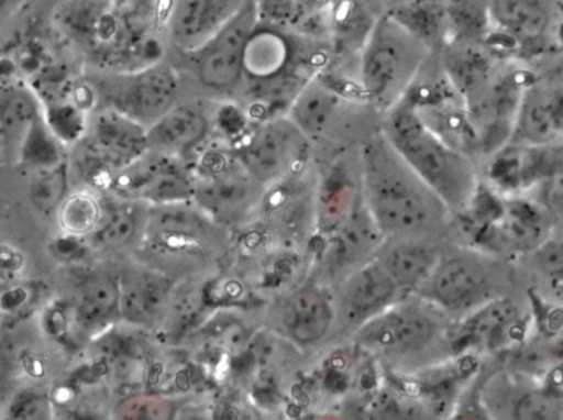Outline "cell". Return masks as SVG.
<instances>
[{
  "mask_svg": "<svg viewBox=\"0 0 563 420\" xmlns=\"http://www.w3.org/2000/svg\"><path fill=\"white\" fill-rule=\"evenodd\" d=\"M357 187L384 240H439L452 217L383 131L361 145Z\"/></svg>",
  "mask_w": 563,
  "mask_h": 420,
  "instance_id": "1",
  "label": "cell"
},
{
  "mask_svg": "<svg viewBox=\"0 0 563 420\" xmlns=\"http://www.w3.org/2000/svg\"><path fill=\"white\" fill-rule=\"evenodd\" d=\"M452 320L420 296H407L364 323L351 339L387 372L413 376L440 363Z\"/></svg>",
  "mask_w": 563,
  "mask_h": 420,
  "instance_id": "2",
  "label": "cell"
},
{
  "mask_svg": "<svg viewBox=\"0 0 563 420\" xmlns=\"http://www.w3.org/2000/svg\"><path fill=\"white\" fill-rule=\"evenodd\" d=\"M384 114L380 131L452 217L468 210L482 187L472 157L430 129L407 99Z\"/></svg>",
  "mask_w": 563,
  "mask_h": 420,
  "instance_id": "3",
  "label": "cell"
},
{
  "mask_svg": "<svg viewBox=\"0 0 563 420\" xmlns=\"http://www.w3.org/2000/svg\"><path fill=\"white\" fill-rule=\"evenodd\" d=\"M432 46L393 13L379 16L361 45L360 95L377 111L402 101L426 66Z\"/></svg>",
  "mask_w": 563,
  "mask_h": 420,
  "instance_id": "4",
  "label": "cell"
},
{
  "mask_svg": "<svg viewBox=\"0 0 563 420\" xmlns=\"http://www.w3.org/2000/svg\"><path fill=\"white\" fill-rule=\"evenodd\" d=\"M191 168V201L220 226H241L263 210L267 188L251 177L233 147L203 148Z\"/></svg>",
  "mask_w": 563,
  "mask_h": 420,
  "instance_id": "5",
  "label": "cell"
},
{
  "mask_svg": "<svg viewBox=\"0 0 563 420\" xmlns=\"http://www.w3.org/2000/svg\"><path fill=\"white\" fill-rule=\"evenodd\" d=\"M180 75L165 62L106 73L89 81L95 108H108L151 128L180 101Z\"/></svg>",
  "mask_w": 563,
  "mask_h": 420,
  "instance_id": "6",
  "label": "cell"
},
{
  "mask_svg": "<svg viewBox=\"0 0 563 420\" xmlns=\"http://www.w3.org/2000/svg\"><path fill=\"white\" fill-rule=\"evenodd\" d=\"M498 280L492 261L479 251H443L417 296L429 300L450 320L463 322L501 297Z\"/></svg>",
  "mask_w": 563,
  "mask_h": 420,
  "instance_id": "7",
  "label": "cell"
},
{
  "mask_svg": "<svg viewBox=\"0 0 563 420\" xmlns=\"http://www.w3.org/2000/svg\"><path fill=\"white\" fill-rule=\"evenodd\" d=\"M234 154L251 177L271 188L300 174L308 161L310 139L287 115H271L241 135Z\"/></svg>",
  "mask_w": 563,
  "mask_h": 420,
  "instance_id": "8",
  "label": "cell"
},
{
  "mask_svg": "<svg viewBox=\"0 0 563 420\" xmlns=\"http://www.w3.org/2000/svg\"><path fill=\"white\" fill-rule=\"evenodd\" d=\"M223 230L191 200L157 205L151 207L139 250L158 259L187 256L190 261H207L211 253H217Z\"/></svg>",
  "mask_w": 563,
  "mask_h": 420,
  "instance_id": "9",
  "label": "cell"
},
{
  "mask_svg": "<svg viewBox=\"0 0 563 420\" xmlns=\"http://www.w3.org/2000/svg\"><path fill=\"white\" fill-rule=\"evenodd\" d=\"M257 25L256 3L247 0L246 5L208 42L187 53L191 71L201 88L214 95H234L243 88L246 49Z\"/></svg>",
  "mask_w": 563,
  "mask_h": 420,
  "instance_id": "10",
  "label": "cell"
},
{
  "mask_svg": "<svg viewBox=\"0 0 563 420\" xmlns=\"http://www.w3.org/2000/svg\"><path fill=\"white\" fill-rule=\"evenodd\" d=\"M148 151L147 128L108 108H95L85 134L86 174L108 188L115 172Z\"/></svg>",
  "mask_w": 563,
  "mask_h": 420,
  "instance_id": "11",
  "label": "cell"
},
{
  "mask_svg": "<svg viewBox=\"0 0 563 420\" xmlns=\"http://www.w3.org/2000/svg\"><path fill=\"white\" fill-rule=\"evenodd\" d=\"M106 190L111 197L157 205L190 201L194 195V168L187 161L147 151L115 172Z\"/></svg>",
  "mask_w": 563,
  "mask_h": 420,
  "instance_id": "12",
  "label": "cell"
},
{
  "mask_svg": "<svg viewBox=\"0 0 563 420\" xmlns=\"http://www.w3.org/2000/svg\"><path fill=\"white\" fill-rule=\"evenodd\" d=\"M276 330L301 350L321 345L336 325L333 292L321 279H307L282 296L274 310Z\"/></svg>",
  "mask_w": 563,
  "mask_h": 420,
  "instance_id": "13",
  "label": "cell"
},
{
  "mask_svg": "<svg viewBox=\"0 0 563 420\" xmlns=\"http://www.w3.org/2000/svg\"><path fill=\"white\" fill-rule=\"evenodd\" d=\"M331 292L336 312L334 329L340 327L351 336L364 323L406 297L390 279L389 274L374 259L336 280Z\"/></svg>",
  "mask_w": 563,
  "mask_h": 420,
  "instance_id": "14",
  "label": "cell"
},
{
  "mask_svg": "<svg viewBox=\"0 0 563 420\" xmlns=\"http://www.w3.org/2000/svg\"><path fill=\"white\" fill-rule=\"evenodd\" d=\"M121 320L141 329L164 323L177 294V277L161 267L137 263L119 273Z\"/></svg>",
  "mask_w": 563,
  "mask_h": 420,
  "instance_id": "15",
  "label": "cell"
},
{
  "mask_svg": "<svg viewBox=\"0 0 563 420\" xmlns=\"http://www.w3.org/2000/svg\"><path fill=\"white\" fill-rule=\"evenodd\" d=\"M214 128L210 108L200 99H180L147 129L148 151L187 161L207 147Z\"/></svg>",
  "mask_w": 563,
  "mask_h": 420,
  "instance_id": "16",
  "label": "cell"
},
{
  "mask_svg": "<svg viewBox=\"0 0 563 420\" xmlns=\"http://www.w3.org/2000/svg\"><path fill=\"white\" fill-rule=\"evenodd\" d=\"M383 241V233L374 223L373 217L357 191L353 205L334 224L333 237L328 243L327 254H324L328 269L334 273V276L340 274L338 277L340 280L351 270L373 261Z\"/></svg>",
  "mask_w": 563,
  "mask_h": 420,
  "instance_id": "17",
  "label": "cell"
},
{
  "mask_svg": "<svg viewBox=\"0 0 563 420\" xmlns=\"http://www.w3.org/2000/svg\"><path fill=\"white\" fill-rule=\"evenodd\" d=\"M247 0H174L167 16V36L181 55L194 52L227 25Z\"/></svg>",
  "mask_w": 563,
  "mask_h": 420,
  "instance_id": "18",
  "label": "cell"
},
{
  "mask_svg": "<svg viewBox=\"0 0 563 420\" xmlns=\"http://www.w3.org/2000/svg\"><path fill=\"white\" fill-rule=\"evenodd\" d=\"M353 96L324 76L308 79L291 99L288 118L300 128L310 141L321 139L340 125L341 119L351 111Z\"/></svg>",
  "mask_w": 563,
  "mask_h": 420,
  "instance_id": "19",
  "label": "cell"
},
{
  "mask_svg": "<svg viewBox=\"0 0 563 420\" xmlns=\"http://www.w3.org/2000/svg\"><path fill=\"white\" fill-rule=\"evenodd\" d=\"M437 240H384L374 261L389 274L404 296H416L439 263Z\"/></svg>",
  "mask_w": 563,
  "mask_h": 420,
  "instance_id": "20",
  "label": "cell"
},
{
  "mask_svg": "<svg viewBox=\"0 0 563 420\" xmlns=\"http://www.w3.org/2000/svg\"><path fill=\"white\" fill-rule=\"evenodd\" d=\"M76 323L82 332L101 333L121 320L119 273L88 270L79 277L73 294Z\"/></svg>",
  "mask_w": 563,
  "mask_h": 420,
  "instance_id": "21",
  "label": "cell"
},
{
  "mask_svg": "<svg viewBox=\"0 0 563 420\" xmlns=\"http://www.w3.org/2000/svg\"><path fill=\"white\" fill-rule=\"evenodd\" d=\"M151 205L128 198L111 197L104 201L101 223L89 234L91 246L99 251H121L141 247L147 230Z\"/></svg>",
  "mask_w": 563,
  "mask_h": 420,
  "instance_id": "22",
  "label": "cell"
},
{
  "mask_svg": "<svg viewBox=\"0 0 563 420\" xmlns=\"http://www.w3.org/2000/svg\"><path fill=\"white\" fill-rule=\"evenodd\" d=\"M551 234L545 211L532 201L515 200L501 205L492 228V237L512 253H532Z\"/></svg>",
  "mask_w": 563,
  "mask_h": 420,
  "instance_id": "23",
  "label": "cell"
},
{
  "mask_svg": "<svg viewBox=\"0 0 563 420\" xmlns=\"http://www.w3.org/2000/svg\"><path fill=\"white\" fill-rule=\"evenodd\" d=\"M43 121L38 96L22 82H0V142L20 157L26 141Z\"/></svg>",
  "mask_w": 563,
  "mask_h": 420,
  "instance_id": "24",
  "label": "cell"
},
{
  "mask_svg": "<svg viewBox=\"0 0 563 420\" xmlns=\"http://www.w3.org/2000/svg\"><path fill=\"white\" fill-rule=\"evenodd\" d=\"M466 336L485 350L512 345L526 332V319L518 303L498 297L463 320Z\"/></svg>",
  "mask_w": 563,
  "mask_h": 420,
  "instance_id": "25",
  "label": "cell"
},
{
  "mask_svg": "<svg viewBox=\"0 0 563 420\" xmlns=\"http://www.w3.org/2000/svg\"><path fill=\"white\" fill-rule=\"evenodd\" d=\"M512 135L528 147H545L561 137L559 92L539 86L526 89L516 114Z\"/></svg>",
  "mask_w": 563,
  "mask_h": 420,
  "instance_id": "26",
  "label": "cell"
},
{
  "mask_svg": "<svg viewBox=\"0 0 563 420\" xmlns=\"http://www.w3.org/2000/svg\"><path fill=\"white\" fill-rule=\"evenodd\" d=\"M486 10L499 30L525 42L541 38L551 23V13L542 0H489Z\"/></svg>",
  "mask_w": 563,
  "mask_h": 420,
  "instance_id": "27",
  "label": "cell"
},
{
  "mask_svg": "<svg viewBox=\"0 0 563 420\" xmlns=\"http://www.w3.org/2000/svg\"><path fill=\"white\" fill-rule=\"evenodd\" d=\"M443 69L453 88L462 96L463 102L479 91L495 75L488 53L466 42L450 45L445 52Z\"/></svg>",
  "mask_w": 563,
  "mask_h": 420,
  "instance_id": "28",
  "label": "cell"
},
{
  "mask_svg": "<svg viewBox=\"0 0 563 420\" xmlns=\"http://www.w3.org/2000/svg\"><path fill=\"white\" fill-rule=\"evenodd\" d=\"M104 201L89 190L73 191L56 210L59 228L69 237H88L101 223Z\"/></svg>",
  "mask_w": 563,
  "mask_h": 420,
  "instance_id": "29",
  "label": "cell"
},
{
  "mask_svg": "<svg viewBox=\"0 0 563 420\" xmlns=\"http://www.w3.org/2000/svg\"><path fill=\"white\" fill-rule=\"evenodd\" d=\"M446 0H386L389 13L402 20L430 46L442 30Z\"/></svg>",
  "mask_w": 563,
  "mask_h": 420,
  "instance_id": "30",
  "label": "cell"
},
{
  "mask_svg": "<svg viewBox=\"0 0 563 420\" xmlns=\"http://www.w3.org/2000/svg\"><path fill=\"white\" fill-rule=\"evenodd\" d=\"M66 185H68L66 165L58 162L49 167L40 168L38 175L30 188V200L35 205L36 210L52 213V211L58 210L59 205L68 195Z\"/></svg>",
  "mask_w": 563,
  "mask_h": 420,
  "instance_id": "31",
  "label": "cell"
},
{
  "mask_svg": "<svg viewBox=\"0 0 563 420\" xmlns=\"http://www.w3.org/2000/svg\"><path fill=\"white\" fill-rule=\"evenodd\" d=\"M119 418L132 420H170L177 418L178 402L167 396H132L121 402Z\"/></svg>",
  "mask_w": 563,
  "mask_h": 420,
  "instance_id": "32",
  "label": "cell"
},
{
  "mask_svg": "<svg viewBox=\"0 0 563 420\" xmlns=\"http://www.w3.org/2000/svg\"><path fill=\"white\" fill-rule=\"evenodd\" d=\"M531 254L539 273L549 279L563 283V233L551 231Z\"/></svg>",
  "mask_w": 563,
  "mask_h": 420,
  "instance_id": "33",
  "label": "cell"
},
{
  "mask_svg": "<svg viewBox=\"0 0 563 420\" xmlns=\"http://www.w3.org/2000/svg\"><path fill=\"white\" fill-rule=\"evenodd\" d=\"M25 269V256L15 246L0 241V290L12 289Z\"/></svg>",
  "mask_w": 563,
  "mask_h": 420,
  "instance_id": "34",
  "label": "cell"
},
{
  "mask_svg": "<svg viewBox=\"0 0 563 420\" xmlns=\"http://www.w3.org/2000/svg\"><path fill=\"white\" fill-rule=\"evenodd\" d=\"M541 198L549 213L563 217V165H555L542 178Z\"/></svg>",
  "mask_w": 563,
  "mask_h": 420,
  "instance_id": "35",
  "label": "cell"
},
{
  "mask_svg": "<svg viewBox=\"0 0 563 420\" xmlns=\"http://www.w3.org/2000/svg\"><path fill=\"white\" fill-rule=\"evenodd\" d=\"M49 411H52V405L45 396L25 393L22 398L16 399L10 412L15 419H46Z\"/></svg>",
  "mask_w": 563,
  "mask_h": 420,
  "instance_id": "36",
  "label": "cell"
},
{
  "mask_svg": "<svg viewBox=\"0 0 563 420\" xmlns=\"http://www.w3.org/2000/svg\"><path fill=\"white\" fill-rule=\"evenodd\" d=\"M551 411H554V406L541 395L522 396L519 401L518 412L519 418L522 419H548L552 418Z\"/></svg>",
  "mask_w": 563,
  "mask_h": 420,
  "instance_id": "37",
  "label": "cell"
},
{
  "mask_svg": "<svg viewBox=\"0 0 563 420\" xmlns=\"http://www.w3.org/2000/svg\"><path fill=\"white\" fill-rule=\"evenodd\" d=\"M256 3L257 15L260 22L263 19L271 22H284L290 19L291 12L295 10V0H254Z\"/></svg>",
  "mask_w": 563,
  "mask_h": 420,
  "instance_id": "38",
  "label": "cell"
},
{
  "mask_svg": "<svg viewBox=\"0 0 563 420\" xmlns=\"http://www.w3.org/2000/svg\"><path fill=\"white\" fill-rule=\"evenodd\" d=\"M12 10V0H0V15H5Z\"/></svg>",
  "mask_w": 563,
  "mask_h": 420,
  "instance_id": "39",
  "label": "cell"
}]
</instances>
